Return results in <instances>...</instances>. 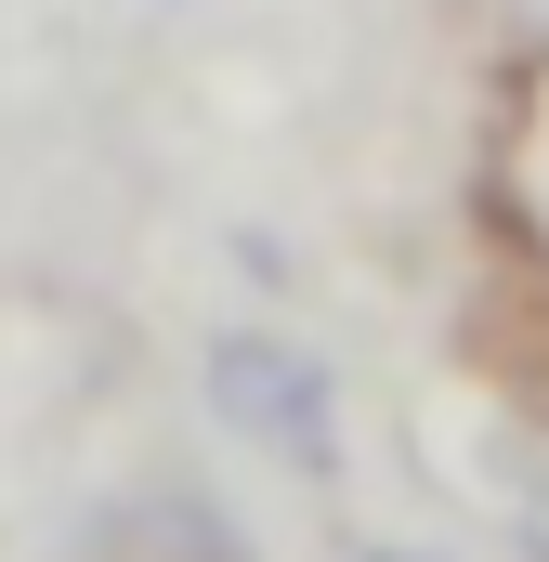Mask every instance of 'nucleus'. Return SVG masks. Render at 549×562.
I'll use <instances>...</instances> for the list:
<instances>
[{
  "label": "nucleus",
  "instance_id": "1",
  "mask_svg": "<svg viewBox=\"0 0 549 562\" xmlns=\"http://www.w3.org/2000/svg\"><path fill=\"white\" fill-rule=\"evenodd\" d=\"M197 406L236 445H262L274 471L340 484V380H327L314 340H288V327H210L197 340Z\"/></svg>",
  "mask_w": 549,
  "mask_h": 562
},
{
  "label": "nucleus",
  "instance_id": "3",
  "mask_svg": "<svg viewBox=\"0 0 549 562\" xmlns=\"http://www.w3.org/2000/svg\"><path fill=\"white\" fill-rule=\"evenodd\" d=\"M497 537L511 562H549V419L497 406Z\"/></svg>",
  "mask_w": 549,
  "mask_h": 562
},
{
  "label": "nucleus",
  "instance_id": "2",
  "mask_svg": "<svg viewBox=\"0 0 549 562\" xmlns=\"http://www.w3.org/2000/svg\"><path fill=\"white\" fill-rule=\"evenodd\" d=\"M471 353H484V380H497L511 419H549V262L537 249L471 288Z\"/></svg>",
  "mask_w": 549,
  "mask_h": 562
},
{
  "label": "nucleus",
  "instance_id": "5",
  "mask_svg": "<svg viewBox=\"0 0 549 562\" xmlns=\"http://www.w3.org/2000/svg\"><path fill=\"white\" fill-rule=\"evenodd\" d=\"M354 562H445V550H418V537H367Z\"/></svg>",
  "mask_w": 549,
  "mask_h": 562
},
{
  "label": "nucleus",
  "instance_id": "4",
  "mask_svg": "<svg viewBox=\"0 0 549 562\" xmlns=\"http://www.w3.org/2000/svg\"><path fill=\"white\" fill-rule=\"evenodd\" d=\"M471 26H484L511 66H549V0H471Z\"/></svg>",
  "mask_w": 549,
  "mask_h": 562
}]
</instances>
